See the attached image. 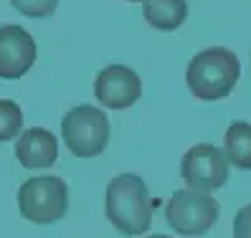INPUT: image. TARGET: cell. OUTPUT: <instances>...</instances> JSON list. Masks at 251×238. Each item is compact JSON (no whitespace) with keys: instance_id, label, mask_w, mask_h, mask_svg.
I'll return each instance as SVG.
<instances>
[{"instance_id":"15","label":"cell","mask_w":251,"mask_h":238,"mask_svg":"<svg viewBox=\"0 0 251 238\" xmlns=\"http://www.w3.org/2000/svg\"><path fill=\"white\" fill-rule=\"evenodd\" d=\"M150 238H170V236H162V233H155V236H150Z\"/></svg>"},{"instance_id":"6","label":"cell","mask_w":251,"mask_h":238,"mask_svg":"<svg viewBox=\"0 0 251 238\" xmlns=\"http://www.w3.org/2000/svg\"><path fill=\"white\" fill-rule=\"evenodd\" d=\"M180 175L188 190L211 192L228 180V160L216 144H196L183 155Z\"/></svg>"},{"instance_id":"3","label":"cell","mask_w":251,"mask_h":238,"mask_svg":"<svg viewBox=\"0 0 251 238\" xmlns=\"http://www.w3.org/2000/svg\"><path fill=\"white\" fill-rule=\"evenodd\" d=\"M109 119L101 109H94L92 104H79L66 112L61 122V137L74 157H97L109 144Z\"/></svg>"},{"instance_id":"13","label":"cell","mask_w":251,"mask_h":238,"mask_svg":"<svg viewBox=\"0 0 251 238\" xmlns=\"http://www.w3.org/2000/svg\"><path fill=\"white\" fill-rule=\"evenodd\" d=\"M10 5L16 8L21 16L28 18H49L58 8V0H10Z\"/></svg>"},{"instance_id":"11","label":"cell","mask_w":251,"mask_h":238,"mask_svg":"<svg viewBox=\"0 0 251 238\" xmlns=\"http://www.w3.org/2000/svg\"><path fill=\"white\" fill-rule=\"evenodd\" d=\"M224 155L239 170H251V124L233 122L224 137Z\"/></svg>"},{"instance_id":"7","label":"cell","mask_w":251,"mask_h":238,"mask_svg":"<svg viewBox=\"0 0 251 238\" xmlns=\"http://www.w3.org/2000/svg\"><path fill=\"white\" fill-rule=\"evenodd\" d=\"M94 96L107 109H127L142 96V81L132 69L112 64L99 71L94 81Z\"/></svg>"},{"instance_id":"14","label":"cell","mask_w":251,"mask_h":238,"mask_svg":"<svg viewBox=\"0 0 251 238\" xmlns=\"http://www.w3.org/2000/svg\"><path fill=\"white\" fill-rule=\"evenodd\" d=\"M233 238H251V205H244L233 218Z\"/></svg>"},{"instance_id":"10","label":"cell","mask_w":251,"mask_h":238,"mask_svg":"<svg viewBox=\"0 0 251 238\" xmlns=\"http://www.w3.org/2000/svg\"><path fill=\"white\" fill-rule=\"evenodd\" d=\"M142 16L157 31H175L188 18V3L185 0H145Z\"/></svg>"},{"instance_id":"8","label":"cell","mask_w":251,"mask_h":238,"mask_svg":"<svg viewBox=\"0 0 251 238\" xmlns=\"http://www.w3.org/2000/svg\"><path fill=\"white\" fill-rule=\"evenodd\" d=\"M36 64V41L21 25H0V79L16 81Z\"/></svg>"},{"instance_id":"2","label":"cell","mask_w":251,"mask_h":238,"mask_svg":"<svg viewBox=\"0 0 251 238\" xmlns=\"http://www.w3.org/2000/svg\"><path fill=\"white\" fill-rule=\"evenodd\" d=\"M239 76H241L239 58H236V53L221 46L196 53L185 71L190 94L201 101H218L228 96L233 86L239 84Z\"/></svg>"},{"instance_id":"9","label":"cell","mask_w":251,"mask_h":238,"mask_svg":"<svg viewBox=\"0 0 251 238\" xmlns=\"http://www.w3.org/2000/svg\"><path fill=\"white\" fill-rule=\"evenodd\" d=\"M16 157L28 170H46L58 160V142L49 129L31 127L18 135Z\"/></svg>"},{"instance_id":"16","label":"cell","mask_w":251,"mask_h":238,"mask_svg":"<svg viewBox=\"0 0 251 238\" xmlns=\"http://www.w3.org/2000/svg\"><path fill=\"white\" fill-rule=\"evenodd\" d=\"M129 3H145V0H129Z\"/></svg>"},{"instance_id":"12","label":"cell","mask_w":251,"mask_h":238,"mask_svg":"<svg viewBox=\"0 0 251 238\" xmlns=\"http://www.w3.org/2000/svg\"><path fill=\"white\" fill-rule=\"evenodd\" d=\"M23 129V112L16 101L0 99V142H10Z\"/></svg>"},{"instance_id":"1","label":"cell","mask_w":251,"mask_h":238,"mask_svg":"<svg viewBox=\"0 0 251 238\" xmlns=\"http://www.w3.org/2000/svg\"><path fill=\"white\" fill-rule=\"evenodd\" d=\"M107 218L122 236H140L152 223V200L140 175L122 172L107 185Z\"/></svg>"},{"instance_id":"5","label":"cell","mask_w":251,"mask_h":238,"mask_svg":"<svg viewBox=\"0 0 251 238\" xmlns=\"http://www.w3.org/2000/svg\"><path fill=\"white\" fill-rule=\"evenodd\" d=\"M218 213L221 205L208 192L175 190L165 208V220L178 236H203L218 220Z\"/></svg>"},{"instance_id":"4","label":"cell","mask_w":251,"mask_h":238,"mask_svg":"<svg viewBox=\"0 0 251 238\" xmlns=\"http://www.w3.org/2000/svg\"><path fill=\"white\" fill-rule=\"evenodd\" d=\"M18 208L21 215L38 226L61 220L69 211V188L61 177L41 175L25 180L18 190Z\"/></svg>"}]
</instances>
